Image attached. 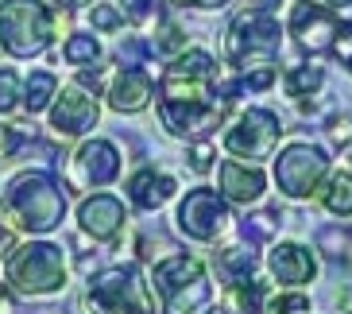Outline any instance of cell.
<instances>
[{"mask_svg":"<svg viewBox=\"0 0 352 314\" xmlns=\"http://www.w3.org/2000/svg\"><path fill=\"white\" fill-rule=\"evenodd\" d=\"M0 213L8 221V229L51 233L66 213V194L47 171H23L0 194Z\"/></svg>","mask_w":352,"mask_h":314,"instance_id":"6da1fadb","label":"cell"},{"mask_svg":"<svg viewBox=\"0 0 352 314\" xmlns=\"http://www.w3.org/2000/svg\"><path fill=\"white\" fill-rule=\"evenodd\" d=\"M54 39V12L43 0H0V47L12 59L43 54Z\"/></svg>","mask_w":352,"mask_h":314,"instance_id":"7a4b0ae2","label":"cell"},{"mask_svg":"<svg viewBox=\"0 0 352 314\" xmlns=\"http://www.w3.org/2000/svg\"><path fill=\"white\" fill-rule=\"evenodd\" d=\"M283 43V28L279 20L263 8H248L240 12L232 28L225 35V59L236 70H252V66H271L279 54Z\"/></svg>","mask_w":352,"mask_h":314,"instance_id":"3957f363","label":"cell"},{"mask_svg":"<svg viewBox=\"0 0 352 314\" xmlns=\"http://www.w3.org/2000/svg\"><path fill=\"white\" fill-rule=\"evenodd\" d=\"M151 287L163 299V314H194L197 306L209 303L206 268L197 256H186V252L159 260L155 272H151Z\"/></svg>","mask_w":352,"mask_h":314,"instance_id":"277c9868","label":"cell"},{"mask_svg":"<svg viewBox=\"0 0 352 314\" xmlns=\"http://www.w3.org/2000/svg\"><path fill=\"white\" fill-rule=\"evenodd\" d=\"M8 283L20 295H51L66 283V256L51 241H28L8 252Z\"/></svg>","mask_w":352,"mask_h":314,"instance_id":"5b68a950","label":"cell"},{"mask_svg":"<svg viewBox=\"0 0 352 314\" xmlns=\"http://www.w3.org/2000/svg\"><path fill=\"white\" fill-rule=\"evenodd\" d=\"M85 314H155L147 283L135 275V268H109L101 272L82 299Z\"/></svg>","mask_w":352,"mask_h":314,"instance_id":"8992f818","label":"cell"},{"mask_svg":"<svg viewBox=\"0 0 352 314\" xmlns=\"http://www.w3.org/2000/svg\"><path fill=\"white\" fill-rule=\"evenodd\" d=\"M329 175V156L310 144H290L275 159V182L287 198H310Z\"/></svg>","mask_w":352,"mask_h":314,"instance_id":"52a82bcc","label":"cell"},{"mask_svg":"<svg viewBox=\"0 0 352 314\" xmlns=\"http://www.w3.org/2000/svg\"><path fill=\"white\" fill-rule=\"evenodd\" d=\"M279 136H283L279 116L267 113V109H248V113L225 132V151L228 156H236V159H252V163H259V159H267L271 151H275Z\"/></svg>","mask_w":352,"mask_h":314,"instance_id":"ba28073f","label":"cell"},{"mask_svg":"<svg viewBox=\"0 0 352 314\" xmlns=\"http://www.w3.org/2000/svg\"><path fill=\"white\" fill-rule=\"evenodd\" d=\"M178 229L194 241H217L228 229V202L221 198V190L213 187L190 190L178 206Z\"/></svg>","mask_w":352,"mask_h":314,"instance_id":"9c48e42d","label":"cell"},{"mask_svg":"<svg viewBox=\"0 0 352 314\" xmlns=\"http://www.w3.org/2000/svg\"><path fill=\"white\" fill-rule=\"evenodd\" d=\"M159 121L170 136L197 140L209 136L221 125V105L217 101H159Z\"/></svg>","mask_w":352,"mask_h":314,"instance_id":"30bf717a","label":"cell"},{"mask_svg":"<svg viewBox=\"0 0 352 314\" xmlns=\"http://www.w3.org/2000/svg\"><path fill=\"white\" fill-rule=\"evenodd\" d=\"M97 94H89L85 85H66L58 101L51 105V128L58 132L63 140H74V136H85L89 128L97 125Z\"/></svg>","mask_w":352,"mask_h":314,"instance_id":"8fae6325","label":"cell"},{"mask_svg":"<svg viewBox=\"0 0 352 314\" xmlns=\"http://www.w3.org/2000/svg\"><path fill=\"white\" fill-rule=\"evenodd\" d=\"M337 28H341V20L325 4H318V0H298L294 12H290V32H294L302 51H310V54L329 51L333 39H337Z\"/></svg>","mask_w":352,"mask_h":314,"instance_id":"7c38bea8","label":"cell"},{"mask_svg":"<svg viewBox=\"0 0 352 314\" xmlns=\"http://www.w3.org/2000/svg\"><path fill=\"white\" fill-rule=\"evenodd\" d=\"M267 268L271 275L283 283V287H302V283H310L318 275V260H314V252L298 241H283L271 249L267 256Z\"/></svg>","mask_w":352,"mask_h":314,"instance_id":"4fadbf2b","label":"cell"},{"mask_svg":"<svg viewBox=\"0 0 352 314\" xmlns=\"http://www.w3.org/2000/svg\"><path fill=\"white\" fill-rule=\"evenodd\" d=\"M74 175L89 182V187H104V182H113L120 175V151L109 140H89L74 156Z\"/></svg>","mask_w":352,"mask_h":314,"instance_id":"5bb4252c","label":"cell"},{"mask_svg":"<svg viewBox=\"0 0 352 314\" xmlns=\"http://www.w3.org/2000/svg\"><path fill=\"white\" fill-rule=\"evenodd\" d=\"M78 225L94 241H113L116 233L124 229V206L113 194H94V198H85L82 209H78Z\"/></svg>","mask_w":352,"mask_h":314,"instance_id":"9a60e30c","label":"cell"},{"mask_svg":"<svg viewBox=\"0 0 352 314\" xmlns=\"http://www.w3.org/2000/svg\"><path fill=\"white\" fill-rule=\"evenodd\" d=\"M267 190V178L259 167H248L240 159H228L221 163V198L225 202H236V206H252V202L263 198Z\"/></svg>","mask_w":352,"mask_h":314,"instance_id":"2e32d148","label":"cell"},{"mask_svg":"<svg viewBox=\"0 0 352 314\" xmlns=\"http://www.w3.org/2000/svg\"><path fill=\"white\" fill-rule=\"evenodd\" d=\"M151 94H155V82L140 66H124L116 74V82L109 85V105L116 113H140L151 105Z\"/></svg>","mask_w":352,"mask_h":314,"instance_id":"e0dca14e","label":"cell"},{"mask_svg":"<svg viewBox=\"0 0 352 314\" xmlns=\"http://www.w3.org/2000/svg\"><path fill=\"white\" fill-rule=\"evenodd\" d=\"M175 178L163 175V171H140V175H132V182H128V198L135 202L140 209H159L170 194H175Z\"/></svg>","mask_w":352,"mask_h":314,"instance_id":"ac0fdd59","label":"cell"},{"mask_svg":"<svg viewBox=\"0 0 352 314\" xmlns=\"http://www.w3.org/2000/svg\"><path fill=\"white\" fill-rule=\"evenodd\" d=\"M166 74H175V78H194V82H209L217 78V63H213V54L209 51H182L175 63L166 66Z\"/></svg>","mask_w":352,"mask_h":314,"instance_id":"d6986e66","label":"cell"},{"mask_svg":"<svg viewBox=\"0 0 352 314\" xmlns=\"http://www.w3.org/2000/svg\"><path fill=\"white\" fill-rule=\"evenodd\" d=\"M314 194H318V202L329 209V213H341V218L352 213V178L344 175V171L341 175H325V187H318Z\"/></svg>","mask_w":352,"mask_h":314,"instance_id":"ffe728a7","label":"cell"},{"mask_svg":"<svg viewBox=\"0 0 352 314\" xmlns=\"http://www.w3.org/2000/svg\"><path fill=\"white\" fill-rule=\"evenodd\" d=\"M228 299H232V306H236L240 314H263L267 311V283L259 280H232V291H228Z\"/></svg>","mask_w":352,"mask_h":314,"instance_id":"44dd1931","label":"cell"},{"mask_svg":"<svg viewBox=\"0 0 352 314\" xmlns=\"http://www.w3.org/2000/svg\"><path fill=\"white\" fill-rule=\"evenodd\" d=\"M54 94H58L54 74H47V70L32 74V78H28V85H23V105H28V113H43V109L54 101Z\"/></svg>","mask_w":352,"mask_h":314,"instance_id":"7402d4cb","label":"cell"},{"mask_svg":"<svg viewBox=\"0 0 352 314\" xmlns=\"http://www.w3.org/2000/svg\"><path fill=\"white\" fill-rule=\"evenodd\" d=\"M217 268L228 275V280H244V275L256 272V252H252V244H232V249L221 252Z\"/></svg>","mask_w":352,"mask_h":314,"instance_id":"603a6c76","label":"cell"},{"mask_svg":"<svg viewBox=\"0 0 352 314\" xmlns=\"http://www.w3.org/2000/svg\"><path fill=\"white\" fill-rule=\"evenodd\" d=\"M63 54H66V63H74V66H97V63H101V43H97L94 35L78 32V35L66 39Z\"/></svg>","mask_w":352,"mask_h":314,"instance_id":"cb8c5ba5","label":"cell"},{"mask_svg":"<svg viewBox=\"0 0 352 314\" xmlns=\"http://www.w3.org/2000/svg\"><path fill=\"white\" fill-rule=\"evenodd\" d=\"M321 82H325V74H321V66H298V70L287 74V94L290 97H310L321 90Z\"/></svg>","mask_w":352,"mask_h":314,"instance_id":"d4e9b609","label":"cell"},{"mask_svg":"<svg viewBox=\"0 0 352 314\" xmlns=\"http://www.w3.org/2000/svg\"><path fill=\"white\" fill-rule=\"evenodd\" d=\"M275 229H279V218H275V213H252V218L244 221V237H248V244L275 237Z\"/></svg>","mask_w":352,"mask_h":314,"instance_id":"484cf974","label":"cell"},{"mask_svg":"<svg viewBox=\"0 0 352 314\" xmlns=\"http://www.w3.org/2000/svg\"><path fill=\"white\" fill-rule=\"evenodd\" d=\"M20 94H23L20 90V74L4 66V70H0V113H12V109L23 101Z\"/></svg>","mask_w":352,"mask_h":314,"instance_id":"4316f807","label":"cell"},{"mask_svg":"<svg viewBox=\"0 0 352 314\" xmlns=\"http://www.w3.org/2000/svg\"><path fill=\"white\" fill-rule=\"evenodd\" d=\"M89 23L101 28V32H120V28H124V16H120L113 4H97V8L89 12Z\"/></svg>","mask_w":352,"mask_h":314,"instance_id":"83f0119b","label":"cell"},{"mask_svg":"<svg viewBox=\"0 0 352 314\" xmlns=\"http://www.w3.org/2000/svg\"><path fill=\"white\" fill-rule=\"evenodd\" d=\"M120 12L132 23H147L151 16H159V4L155 0H120Z\"/></svg>","mask_w":352,"mask_h":314,"instance_id":"f1b7e54d","label":"cell"},{"mask_svg":"<svg viewBox=\"0 0 352 314\" xmlns=\"http://www.w3.org/2000/svg\"><path fill=\"white\" fill-rule=\"evenodd\" d=\"M186 47V32H178L175 23H163V32L155 35V51H182Z\"/></svg>","mask_w":352,"mask_h":314,"instance_id":"f546056e","label":"cell"},{"mask_svg":"<svg viewBox=\"0 0 352 314\" xmlns=\"http://www.w3.org/2000/svg\"><path fill=\"white\" fill-rule=\"evenodd\" d=\"M302 311H310V303H306L302 295H287V299L267 303V311H263V314H302Z\"/></svg>","mask_w":352,"mask_h":314,"instance_id":"4dcf8cb0","label":"cell"},{"mask_svg":"<svg viewBox=\"0 0 352 314\" xmlns=\"http://www.w3.org/2000/svg\"><path fill=\"white\" fill-rule=\"evenodd\" d=\"M190 167H194V171H209V167H213V147L197 144L194 151H190Z\"/></svg>","mask_w":352,"mask_h":314,"instance_id":"1f68e13d","label":"cell"},{"mask_svg":"<svg viewBox=\"0 0 352 314\" xmlns=\"http://www.w3.org/2000/svg\"><path fill=\"white\" fill-rule=\"evenodd\" d=\"M12 249H16V237H12L8 225H0V256H8Z\"/></svg>","mask_w":352,"mask_h":314,"instance_id":"d6a6232c","label":"cell"},{"mask_svg":"<svg viewBox=\"0 0 352 314\" xmlns=\"http://www.w3.org/2000/svg\"><path fill=\"white\" fill-rule=\"evenodd\" d=\"M175 4H190V8H221L228 0H175Z\"/></svg>","mask_w":352,"mask_h":314,"instance_id":"836d02e7","label":"cell"},{"mask_svg":"<svg viewBox=\"0 0 352 314\" xmlns=\"http://www.w3.org/2000/svg\"><path fill=\"white\" fill-rule=\"evenodd\" d=\"M54 4H63V8H82V4H89V0H54Z\"/></svg>","mask_w":352,"mask_h":314,"instance_id":"e575fe53","label":"cell"},{"mask_svg":"<svg viewBox=\"0 0 352 314\" xmlns=\"http://www.w3.org/2000/svg\"><path fill=\"white\" fill-rule=\"evenodd\" d=\"M329 8H352V0H325Z\"/></svg>","mask_w":352,"mask_h":314,"instance_id":"d590c367","label":"cell"},{"mask_svg":"<svg viewBox=\"0 0 352 314\" xmlns=\"http://www.w3.org/2000/svg\"><path fill=\"white\" fill-rule=\"evenodd\" d=\"M275 4H279V0H256V8H263V12H271Z\"/></svg>","mask_w":352,"mask_h":314,"instance_id":"8d00e7d4","label":"cell"},{"mask_svg":"<svg viewBox=\"0 0 352 314\" xmlns=\"http://www.w3.org/2000/svg\"><path fill=\"white\" fill-rule=\"evenodd\" d=\"M206 314H225V311H206Z\"/></svg>","mask_w":352,"mask_h":314,"instance_id":"74e56055","label":"cell"},{"mask_svg":"<svg viewBox=\"0 0 352 314\" xmlns=\"http://www.w3.org/2000/svg\"><path fill=\"white\" fill-rule=\"evenodd\" d=\"M344 66H349V70H352V59H349V63H344Z\"/></svg>","mask_w":352,"mask_h":314,"instance_id":"f35d334b","label":"cell"}]
</instances>
